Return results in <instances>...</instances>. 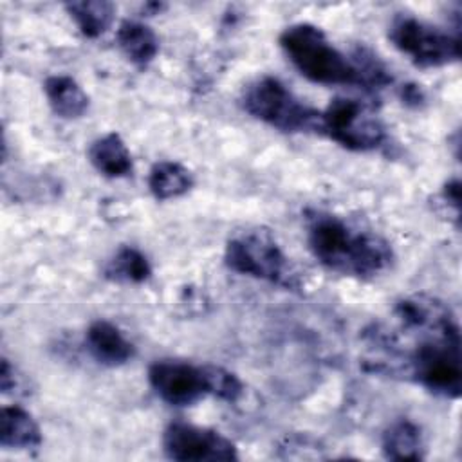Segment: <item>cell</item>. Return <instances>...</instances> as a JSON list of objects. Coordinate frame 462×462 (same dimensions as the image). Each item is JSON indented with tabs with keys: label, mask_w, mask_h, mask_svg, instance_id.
Instances as JSON below:
<instances>
[{
	"label": "cell",
	"mask_w": 462,
	"mask_h": 462,
	"mask_svg": "<svg viewBox=\"0 0 462 462\" xmlns=\"http://www.w3.org/2000/svg\"><path fill=\"white\" fill-rule=\"evenodd\" d=\"M116 38L123 54L137 67H146L159 52V40L155 32L141 22H121Z\"/></svg>",
	"instance_id": "13"
},
{
	"label": "cell",
	"mask_w": 462,
	"mask_h": 462,
	"mask_svg": "<svg viewBox=\"0 0 462 462\" xmlns=\"http://www.w3.org/2000/svg\"><path fill=\"white\" fill-rule=\"evenodd\" d=\"M42 433L29 411L20 406H5L0 413V444L13 449L36 448Z\"/></svg>",
	"instance_id": "12"
},
{
	"label": "cell",
	"mask_w": 462,
	"mask_h": 462,
	"mask_svg": "<svg viewBox=\"0 0 462 462\" xmlns=\"http://www.w3.org/2000/svg\"><path fill=\"white\" fill-rule=\"evenodd\" d=\"M88 159L105 177L119 179L132 173V155L121 135L116 132L96 139L88 148Z\"/></svg>",
	"instance_id": "10"
},
{
	"label": "cell",
	"mask_w": 462,
	"mask_h": 462,
	"mask_svg": "<svg viewBox=\"0 0 462 462\" xmlns=\"http://www.w3.org/2000/svg\"><path fill=\"white\" fill-rule=\"evenodd\" d=\"M383 453L390 460H420V428L408 419L393 422L383 435Z\"/></svg>",
	"instance_id": "15"
},
{
	"label": "cell",
	"mask_w": 462,
	"mask_h": 462,
	"mask_svg": "<svg viewBox=\"0 0 462 462\" xmlns=\"http://www.w3.org/2000/svg\"><path fill=\"white\" fill-rule=\"evenodd\" d=\"M70 18L76 22L81 34L87 38H97L101 36L114 20L116 7L112 2L105 0H81V2H70L65 5Z\"/></svg>",
	"instance_id": "16"
},
{
	"label": "cell",
	"mask_w": 462,
	"mask_h": 462,
	"mask_svg": "<svg viewBox=\"0 0 462 462\" xmlns=\"http://www.w3.org/2000/svg\"><path fill=\"white\" fill-rule=\"evenodd\" d=\"M43 90L52 112L63 119L81 117L88 108V96L70 76H49Z\"/></svg>",
	"instance_id": "11"
},
{
	"label": "cell",
	"mask_w": 462,
	"mask_h": 462,
	"mask_svg": "<svg viewBox=\"0 0 462 462\" xmlns=\"http://www.w3.org/2000/svg\"><path fill=\"white\" fill-rule=\"evenodd\" d=\"M280 45L292 65L314 83H361L356 63L336 49L327 34L312 23L289 25L280 34Z\"/></svg>",
	"instance_id": "2"
},
{
	"label": "cell",
	"mask_w": 462,
	"mask_h": 462,
	"mask_svg": "<svg viewBox=\"0 0 462 462\" xmlns=\"http://www.w3.org/2000/svg\"><path fill=\"white\" fill-rule=\"evenodd\" d=\"M397 51L420 69H435L460 58V38L410 14L393 18L388 32Z\"/></svg>",
	"instance_id": "5"
},
{
	"label": "cell",
	"mask_w": 462,
	"mask_h": 462,
	"mask_svg": "<svg viewBox=\"0 0 462 462\" xmlns=\"http://www.w3.org/2000/svg\"><path fill=\"white\" fill-rule=\"evenodd\" d=\"M307 242L323 267L345 276L375 278L393 262V251L383 236L323 211L309 213Z\"/></svg>",
	"instance_id": "1"
},
{
	"label": "cell",
	"mask_w": 462,
	"mask_h": 462,
	"mask_svg": "<svg viewBox=\"0 0 462 462\" xmlns=\"http://www.w3.org/2000/svg\"><path fill=\"white\" fill-rule=\"evenodd\" d=\"M442 195H444V200H446L448 204H451L453 209H455V213L458 215V209H460V182H458V179H451V180L444 186Z\"/></svg>",
	"instance_id": "19"
},
{
	"label": "cell",
	"mask_w": 462,
	"mask_h": 462,
	"mask_svg": "<svg viewBox=\"0 0 462 462\" xmlns=\"http://www.w3.org/2000/svg\"><path fill=\"white\" fill-rule=\"evenodd\" d=\"M148 381L155 393L168 404L191 406L208 395L204 366L162 359L148 368Z\"/></svg>",
	"instance_id": "8"
},
{
	"label": "cell",
	"mask_w": 462,
	"mask_h": 462,
	"mask_svg": "<svg viewBox=\"0 0 462 462\" xmlns=\"http://www.w3.org/2000/svg\"><path fill=\"white\" fill-rule=\"evenodd\" d=\"M204 374L208 383V393L227 402H236L242 397L244 384L233 372L217 365H204Z\"/></svg>",
	"instance_id": "18"
},
{
	"label": "cell",
	"mask_w": 462,
	"mask_h": 462,
	"mask_svg": "<svg viewBox=\"0 0 462 462\" xmlns=\"http://www.w3.org/2000/svg\"><path fill=\"white\" fill-rule=\"evenodd\" d=\"M240 103L249 116L282 132H321V112L307 106L276 78L251 81L242 90Z\"/></svg>",
	"instance_id": "3"
},
{
	"label": "cell",
	"mask_w": 462,
	"mask_h": 462,
	"mask_svg": "<svg viewBox=\"0 0 462 462\" xmlns=\"http://www.w3.org/2000/svg\"><path fill=\"white\" fill-rule=\"evenodd\" d=\"M226 265L245 276H253L282 287H296L298 278L289 258L267 229H247L231 236L224 251Z\"/></svg>",
	"instance_id": "4"
},
{
	"label": "cell",
	"mask_w": 462,
	"mask_h": 462,
	"mask_svg": "<svg viewBox=\"0 0 462 462\" xmlns=\"http://www.w3.org/2000/svg\"><path fill=\"white\" fill-rule=\"evenodd\" d=\"M321 132L354 152H370L383 144L386 132L372 108L359 99L336 97L321 112Z\"/></svg>",
	"instance_id": "6"
},
{
	"label": "cell",
	"mask_w": 462,
	"mask_h": 462,
	"mask_svg": "<svg viewBox=\"0 0 462 462\" xmlns=\"http://www.w3.org/2000/svg\"><path fill=\"white\" fill-rule=\"evenodd\" d=\"M193 186L191 171L175 161H161L152 166L148 188L157 200H168L188 193Z\"/></svg>",
	"instance_id": "14"
},
{
	"label": "cell",
	"mask_w": 462,
	"mask_h": 462,
	"mask_svg": "<svg viewBox=\"0 0 462 462\" xmlns=\"http://www.w3.org/2000/svg\"><path fill=\"white\" fill-rule=\"evenodd\" d=\"M162 448L168 458L179 462L236 460L235 444L222 433L186 422H173L162 433Z\"/></svg>",
	"instance_id": "7"
},
{
	"label": "cell",
	"mask_w": 462,
	"mask_h": 462,
	"mask_svg": "<svg viewBox=\"0 0 462 462\" xmlns=\"http://www.w3.org/2000/svg\"><path fill=\"white\" fill-rule=\"evenodd\" d=\"M152 267L148 258L135 247L125 245L116 251L105 267V276L114 282L143 283L150 278Z\"/></svg>",
	"instance_id": "17"
},
{
	"label": "cell",
	"mask_w": 462,
	"mask_h": 462,
	"mask_svg": "<svg viewBox=\"0 0 462 462\" xmlns=\"http://www.w3.org/2000/svg\"><path fill=\"white\" fill-rule=\"evenodd\" d=\"M90 356L106 366H119L134 357V345L110 321H94L85 336Z\"/></svg>",
	"instance_id": "9"
}]
</instances>
